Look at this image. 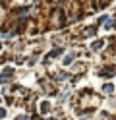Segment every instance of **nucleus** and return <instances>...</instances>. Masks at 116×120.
I'll return each instance as SVG.
<instances>
[{"label": "nucleus", "mask_w": 116, "mask_h": 120, "mask_svg": "<svg viewBox=\"0 0 116 120\" xmlns=\"http://www.w3.org/2000/svg\"><path fill=\"white\" fill-rule=\"evenodd\" d=\"M101 74H103L105 78H112V74H116V68L114 66H106V68L101 70Z\"/></svg>", "instance_id": "1"}, {"label": "nucleus", "mask_w": 116, "mask_h": 120, "mask_svg": "<svg viewBox=\"0 0 116 120\" xmlns=\"http://www.w3.org/2000/svg\"><path fill=\"white\" fill-rule=\"evenodd\" d=\"M12 76H14V74H10V72L0 74V83H6V81H10V79H12Z\"/></svg>", "instance_id": "2"}, {"label": "nucleus", "mask_w": 116, "mask_h": 120, "mask_svg": "<svg viewBox=\"0 0 116 120\" xmlns=\"http://www.w3.org/2000/svg\"><path fill=\"white\" fill-rule=\"evenodd\" d=\"M74 58H75V52H70V54H66V58H64V64L66 66H70L74 62Z\"/></svg>", "instance_id": "3"}, {"label": "nucleus", "mask_w": 116, "mask_h": 120, "mask_svg": "<svg viewBox=\"0 0 116 120\" xmlns=\"http://www.w3.org/2000/svg\"><path fill=\"white\" fill-rule=\"evenodd\" d=\"M49 107H50V105L45 101V103H41V105H39V110H41V112H46V110H49Z\"/></svg>", "instance_id": "4"}, {"label": "nucleus", "mask_w": 116, "mask_h": 120, "mask_svg": "<svg viewBox=\"0 0 116 120\" xmlns=\"http://www.w3.org/2000/svg\"><path fill=\"white\" fill-rule=\"evenodd\" d=\"M103 47H105V43H103V41H97L95 45H93V50H101Z\"/></svg>", "instance_id": "5"}, {"label": "nucleus", "mask_w": 116, "mask_h": 120, "mask_svg": "<svg viewBox=\"0 0 116 120\" xmlns=\"http://www.w3.org/2000/svg\"><path fill=\"white\" fill-rule=\"evenodd\" d=\"M103 91H105V93H112V91H114V87L108 83V85H105V87H103Z\"/></svg>", "instance_id": "6"}, {"label": "nucleus", "mask_w": 116, "mask_h": 120, "mask_svg": "<svg viewBox=\"0 0 116 120\" xmlns=\"http://www.w3.org/2000/svg\"><path fill=\"white\" fill-rule=\"evenodd\" d=\"M95 31H97L95 27H89V31H85V35H87V37H93V35H95Z\"/></svg>", "instance_id": "7"}, {"label": "nucleus", "mask_w": 116, "mask_h": 120, "mask_svg": "<svg viewBox=\"0 0 116 120\" xmlns=\"http://www.w3.org/2000/svg\"><path fill=\"white\" fill-rule=\"evenodd\" d=\"M4 114H6V110H4V109H0V116H4Z\"/></svg>", "instance_id": "8"}]
</instances>
